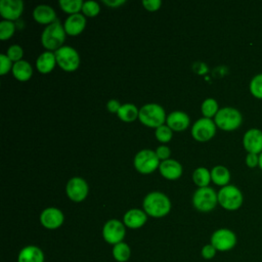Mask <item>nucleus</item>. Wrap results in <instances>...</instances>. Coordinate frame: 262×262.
I'll use <instances>...</instances> for the list:
<instances>
[{
	"instance_id": "obj_30",
	"label": "nucleus",
	"mask_w": 262,
	"mask_h": 262,
	"mask_svg": "<svg viewBox=\"0 0 262 262\" xmlns=\"http://www.w3.org/2000/svg\"><path fill=\"white\" fill-rule=\"evenodd\" d=\"M15 31V25L10 20H1L0 21V39L6 40L9 39Z\"/></svg>"
},
{
	"instance_id": "obj_28",
	"label": "nucleus",
	"mask_w": 262,
	"mask_h": 262,
	"mask_svg": "<svg viewBox=\"0 0 262 262\" xmlns=\"http://www.w3.org/2000/svg\"><path fill=\"white\" fill-rule=\"evenodd\" d=\"M202 114L205 118L211 119L212 117H215L218 113V103L214 98H207L203 101L201 106Z\"/></svg>"
},
{
	"instance_id": "obj_4",
	"label": "nucleus",
	"mask_w": 262,
	"mask_h": 262,
	"mask_svg": "<svg viewBox=\"0 0 262 262\" xmlns=\"http://www.w3.org/2000/svg\"><path fill=\"white\" fill-rule=\"evenodd\" d=\"M214 122L217 127L224 131H231L238 128L243 122V117L239 111L231 106H225L218 111L214 117Z\"/></svg>"
},
{
	"instance_id": "obj_35",
	"label": "nucleus",
	"mask_w": 262,
	"mask_h": 262,
	"mask_svg": "<svg viewBox=\"0 0 262 262\" xmlns=\"http://www.w3.org/2000/svg\"><path fill=\"white\" fill-rule=\"evenodd\" d=\"M12 61L6 54H0V74L5 75L9 72V70H12Z\"/></svg>"
},
{
	"instance_id": "obj_39",
	"label": "nucleus",
	"mask_w": 262,
	"mask_h": 262,
	"mask_svg": "<svg viewBox=\"0 0 262 262\" xmlns=\"http://www.w3.org/2000/svg\"><path fill=\"white\" fill-rule=\"evenodd\" d=\"M246 164L250 168H254L259 165V156L257 154H252L248 152L246 157Z\"/></svg>"
},
{
	"instance_id": "obj_11",
	"label": "nucleus",
	"mask_w": 262,
	"mask_h": 262,
	"mask_svg": "<svg viewBox=\"0 0 262 262\" xmlns=\"http://www.w3.org/2000/svg\"><path fill=\"white\" fill-rule=\"evenodd\" d=\"M216 133V124L209 118H201L191 127V135L198 141H208Z\"/></svg>"
},
{
	"instance_id": "obj_38",
	"label": "nucleus",
	"mask_w": 262,
	"mask_h": 262,
	"mask_svg": "<svg viewBox=\"0 0 262 262\" xmlns=\"http://www.w3.org/2000/svg\"><path fill=\"white\" fill-rule=\"evenodd\" d=\"M156 154H157V156H158V158H159L160 160L165 161V160H168V159H169V157H170V155H171V150H170V148H169L168 146H166V145H160V146L157 147Z\"/></svg>"
},
{
	"instance_id": "obj_7",
	"label": "nucleus",
	"mask_w": 262,
	"mask_h": 262,
	"mask_svg": "<svg viewBox=\"0 0 262 262\" xmlns=\"http://www.w3.org/2000/svg\"><path fill=\"white\" fill-rule=\"evenodd\" d=\"M57 64L67 72L76 71L80 64V56L78 51L71 46H61L54 51Z\"/></svg>"
},
{
	"instance_id": "obj_24",
	"label": "nucleus",
	"mask_w": 262,
	"mask_h": 262,
	"mask_svg": "<svg viewBox=\"0 0 262 262\" xmlns=\"http://www.w3.org/2000/svg\"><path fill=\"white\" fill-rule=\"evenodd\" d=\"M211 179L212 181L220 186H225L230 180V173L229 170L221 165L215 166L211 170Z\"/></svg>"
},
{
	"instance_id": "obj_33",
	"label": "nucleus",
	"mask_w": 262,
	"mask_h": 262,
	"mask_svg": "<svg viewBox=\"0 0 262 262\" xmlns=\"http://www.w3.org/2000/svg\"><path fill=\"white\" fill-rule=\"evenodd\" d=\"M99 10H100L99 4L96 1H92V0L85 1L82 7V12L84 13V15L90 16V17L97 15Z\"/></svg>"
},
{
	"instance_id": "obj_25",
	"label": "nucleus",
	"mask_w": 262,
	"mask_h": 262,
	"mask_svg": "<svg viewBox=\"0 0 262 262\" xmlns=\"http://www.w3.org/2000/svg\"><path fill=\"white\" fill-rule=\"evenodd\" d=\"M118 117L124 122H133L136 118H138L139 111L133 103H125L122 104L119 112L117 113Z\"/></svg>"
},
{
	"instance_id": "obj_6",
	"label": "nucleus",
	"mask_w": 262,
	"mask_h": 262,
	"mask_svg": "<svg viewBox=\"0 0 262 262\" xmlns=\"http://www.w3.org/2000/svg\"><path fill=\"white\" fill-rule=\"evenodd\" d=\"M218 203L216 191L209 186L198 188L192 195L193 207L201 212L212 211Z\"/></svg>"
},
{
	"instance_id": "obj_5",
	"label": "nucleus",
	"mask_w": 262,
	"mask_h": 262,
	"mask_svg": "<svg viewBox=\"0 0 262 262\" xmlns=\"http://www.w3.org/2000/svg\"><path fill=\"white\" fill-rule=\"evenodd\" d=\"M219 205L229 211L237 210L243 205V193L235 185H225L217 193Z\"/></svg>"
},
{
	"instance_id": "obj_2",
	"label": "nucleus",
	"mask_w": 262,
	"mask_h": 262,
	"mask_svg": "<svg viewBox=\"0 0 262 262\" xmlns=\"http://www.w3.org/2000/svg\"><path fill=\"white\" fill-rule=\"evenodd\" d=\"M66 31L63 26L60 25L58 20L48 25L42 35H41V42L42 45L48 49V51L51 50H57L62 46V43L66 39Z\"/></svg>"
},
{
	"instance_id": "obj_40",
	"label": "nucleus",
	"mask_w": 262,
	"mask_h": 262,
	"mask_svg": "<svg viewBox=\"0 0 262 262\" xmlns=\"http://www.w3.org/2000/svg\"><path fill=\"white\" fill-rule=\"evenodd\" d=\"M122 104H120V102L116 99H111L107 101L106 103V108L111 112V113H118L120 107Z\"/></svg>"
},
{
	"instance_id": "obj_12",
	"label": "nucleus",
	"mask_w": 262,
	"mask_h": 262,
	"mask_svg": "<svg viewBox=\"0 0 262 262\" xmlns=\"http://www.w3.org/2000/svg\"><path fill=\"white\" fill-rule=\"evenodd\" d=\"M88 184L81 177L71 178L66 186V192L70 200L74 202H82L88 194Z\"/></svg>"
},
{
	"instance_id": "obj_26",
	"label": "nucleus",
	"mask_w": 262,
	"mask_h": 262,
	"mask_svg": "<svg viewBox=\"0 0 262 262\" xmlns=\"http://www.w3.org/2000/svg\"><path fill=\"white\" fill-rule=\"evenodd\" d=\"M192 180L199 187H206L212 180L211 171L205 167H199L192 173Z\"/></svg>"
},
{
	"instance_id": "obj_21",
	"label": "nucleus",
	"mask_w": 262,
	"mask_h": 262,
	"mask_svg": "<svg viewBox=\"0 0 262 262\" xmlns=\"http://www.w3.org/2000/svg\"><path fill=\"white\" fill-rule=\"evenodd\" d=\"M17 262H44V254L36 246H27L19 251Z\"/></svg>"
},
{
	"instance_id": "obj_8",
	"label": "nucleus",
	"mask_w": 262,
	"mask_h": 262,
	"mask_svg": "<svg viewBox=\"0 0 262 262\" xmlns=\"http://www.w3.org/2000/svg\"><path fill=\"white\" fill-rule=\"evenodd\" d=\"M160 166V159L151 149L139 150L134 157V167L142 174L152 173Z\"/></svg>"
},
{
	"instance_id": "obj_18",
	"label": "nucleus",
	"mask_w": 262,
	"mask_h": 262,
	"mask_svg": "<svg viewBox=\"0 0 262 262\" xmlns=\"http://www.w3.org/2000/svg\"><path fill=\"white\" fill-rule=\"evenodd\" d=\"M146 219L147 214L144 211L140 209H131L125 213L123 223L129 228L136 229L143 226L146 222Z\"/></svg>"
},
{
	"instance_id": "obj_41",
	"label": "nucleus",
	"mask_w": 262,
	"mask_h": 262,
	"mask_svg": "<svg viewBox=\"0 0 262 262\" xmlns=\"http://www.w3.org/2000/svg\"><path fill=\"white\" fill-rule=\"evenodd\" d=\"M105 5H107V6H110V7H118V6H120V5H122V4H124L126 1L125 0H103L102 1Z\"/></svg>"
},
{
	"instance_id": "obj_37",
	"label": "nucleus",
	"mask_w": 262,
	"mask_h": 262,
	"mask_svg": "<svg viewBox=\"0 0 262 262\" xmlns=\"http://www.w3.org/2000/svg\"><path fill=\"white\" fill-rule=\"evenodd\" d=\"M142 4L146 10L156 11L161 7L162 1L161 0H143Z\"/></svg>"
},
{
	"instance_id": "obj_9",
	"label": "nucleus",
	"mask_w": 262,
	"mask_h": 262,
	"mask_svg": "<svg viewBox=\"0 0 262 262\" xmlns=\"http://www.w3.org/2000/svg\"><path fill=\"white\" fill-rule=\"evenodd\" d=\"M237 238L235 233L228 228H219L211 235V245L220 252L232 250L236 245Z\"/></svg>"
},
{
	"instance_id": "obj_22",
	"label": "nucleus",
	"mask_w": 262,
	"mask_h": 262,
	"mask_svg": "<svg viewBox=\"0 0 262 262\" xmlns=\"http://www.w3.org/2000/svg\"><path fill=\"white\" fill-rule=\"evenodd\" d=\"M56 58H55V54L52 51H45L43 53H41L37 60H36V67L37 70L41 73V74H48L50 73L55 64H56Z\"/></svg>"
},
{
	"instance_id": "obj_10",
	"label": "nucleus",
	"mask_w": 262,
	"mask_h": 262,
	"mask_svg": "<svg viewBox=\"0 0 262 262\" xmlns=\"http://www.w3.org/2000/svg\"><path fill=\"white\" fill-rule=\"evenodd\" d=\"M125 233V224L118 219H111L106 221L102 228V236L104 241L114 246L123 241Z\"/></svg>"
},
{
	"instance_id": "obj_29",
	"label": "nucleus",
	"mask_w": 262,
	"mask_h": 262,
	"mask_svg": "<svg viewBox=\"0 0 262 262\" xmlns=\"http://www.w3.org/2000/svg\"><path fill=\"white\" fill-rule=\"evenodd\" d=\"M84 2L82 0H60L59 5L61 9L70 14L79 13L82 10Z\"/></svg>"
},
{
	"instance_id": "obj_42",
	"label": "nucleus",
	"mask_w": 262,
	"mask_h": 262,
	"mask_svg": "<svg viewBox=\"0 0 262 262\" xmlns=\"http://www.w3.org/2000/svg\"><path fill=\"white\" fill-rule=\"evenodd\" d=\"M259 167L262 169V152L259 155Z\"/></svg>"
},
{
	"instance_id": "obj_3",
	"label": "nucleus",
	"mask_w": 262,
	"mask_h": 262,
	"mask_svg": "<svg viewBox=\"0 0 262 262\" xmlns=\"http://www.w3.org/2000/svg\"><path fill=\"white\" fill-rule=\"evenodd\" d=\"M138 118L143 125L156 129L164 125L167 119L165 110L158 103H147L141 106Z\"/></svg>"
},
{
	"instance_id": "obj_1",
	"label": "nucleus",
	"mask_w": 262,
	"mask_h": 262,
	"mask_svg": "<svg viewBox=\"0 0 262 262\" xmlns=\"http://www.w3.org/2000/svg\"><path fill=\"white\" fill-rule=\"evenodd\" d=\"M144 212L156 218L166 216L171 210V202L169 198L160 191H152L145 195L143 199Z\"/></svg>"
},
{
	"instance_id": "obj_17",
	"label": "nucleus",
	"mask_w": 262,
	"mask_h": 262,
	"mask_svg": "<svg viewBox=\"0 0 262 262\" xmlns=\"http://www.w3.org/2000/svg\"><path fill=\"white\" fill-rule=\"evenodd\" d=\"M160 173L162 176L169 180H175L179 178L182 174V166L181 164L173 159H168L162 161L159 166Z\"/></svg>"
},
{
	"instance_id": "obj_16",
	"label": "nucleus",
	"mask_w": 262,
	"mask_h": 262,
	"mask_svg": "<svg viewBox=\"0 0 262 262\" xmlns=\"http://www.w3.org/2000/svg\"><path fill=\"white\" fill-rule=\"evenodd\" d=\"M86 26V18L81 13L70 14L63 24L64 31L68 35L77 36L83 32Z\"/></svg>"
},
{
	"instance_id": "obj_23",
	"label": "nucleus",
	"mask_w": 262,
	"mask_h": 262,
	"mask_svg": "<svg viewBox=\"0 0 262 262\" xmlns=\"http://www.w3.org/2000/svg\"><path fill=\"white\" fill-rule=\"evenodd\" d=\"M12 74L13 77L16 78L18 81L25 82L28 81L33 75V68L27 60H19L13 63L12 67Z\"/></svg>"
},
{
	"instance_id": "obj_36",
	"label": "nucleus",
	"mask_w": 262,
	"mask_h": 262,
	"mask_svg": "<svg viewBox=\"0 0 262 262\" xmlns=\"http://www.w3.org/2000/svg\"><path fill=\"white\" fill-rule=\"evenodd\" d=\"M216 252L217 250L211 245V244H208V245H205L203 248H202V251H201V255L204 259L206 260H210V259H213L216 255Z\"/></svg>"
},
{
	"instance_id": "obj_27",
	"label": "nucleus",
	"mask_w": 262,
	"mask_h": 262,
	"mask_svg": "<svg viewBox=\"0 0 262 262\" xmlns=\"http://www.w3.org/2000/svg\"><path fill=\"white\" fill-rule=\"evenodd\" d=\"M113 257L118 262H126L129 260L131 255V249L126 243H119L113 247Z\"/></svg>"
},
{
	"instance_id": "obj_14",
	"label": "nucleus",
	"mask_w": 262,
	"mask_h": 262,
	"mask_svg": "<svg viewBox=\"0 0 262 262\" xmlns=\"http://www.w3.org/2000/svg\"><path fill=\"white\" fill-rule=\"evenodd\" d=\"M24 10V2L21 0H1L0 14L5 20L17 19Z\"/></svg>"
},
{
	"instance_id": "obj_19",
	"label": "nucleus",
	"mask_w": 262,
	"mask_h": 262,
	"mask_svg": "<svg viewBox=\"0 0 262 262\" xmlns=\"http://www.w3.org/2000/svg\"><path fill=\"white\" fill-rule=\"evenodd\" d=\"M34 19L41 25H50L56 21V14L54 9L46 4H40L33 10Z\"/></svg>"
},
{
	"instance_id": "obj_20",
	"label": "nucleus",
	"mask_w": 262,
	"mask_h": 262,
	"mask_svg": "<svg viewBox=\"0 0 262 262\" xmlns=\"http://www.w3.org/2000/svg\"><path fill=\"white\" fill-rule=\"evenodd\" d=\"M166 122L173 131H183L189 125V117L184 112L175 111L167 116Z\"/></svg>"
},
{
	"instance_id": "obj_32",
	"label": "nucleus",
	"mask_w": 262,
	"mask_h": 262,
	"mask_svg": "<svg viewBox=\"0 0 262 262\" xmlns=\"http://www.w3.org/2000/svg\"><path fill=\"white\" fill-rule=\"evenodd\" d=\"M250 91L255 97L262 98V73L253 77L250 82Z\"/></svg>"
},
{
	"instance_id": "obj_15",
	"label": "nucleus",
	"mask_w": 262,
	"mask_h": 262,
	"mask_svg": "<svg viewBox=\"0 0 262 262\" xmlns=\"http://www.w3.org/2000/svg\"><path fill=\"white\" fill-rule=\"evenodd\" d=\"M63 214L57 208H46L40 215L41 224L47 229H56L63 223Z\"/></svg>"
},
{
	"instance_id": "obj_31",
	"label": "nucleus",
	"mask_w": 262,
	"mask_h": 262,
	"mask_svg": "<svg viewBox=\"0 0 262 262\" xmlns=\"http://www.w3.org/2000/svg\"><path fill=\"white\" fill-rule=\"evenodd\" d=\"M173 130L168 125H162L156 129V137L159 141L166 143L172 139Z\"/></svg>"
},
{
	"instance_id": "obj_34",
	"label": "nucleus",
	"mask_w": 262,
	"mask_h": 262,
	"mask_svg": "<svg viewBox=\"0 0 262 262\" xmlns=\"http://www.w3.org/2000/svg\"><path fill=\"white\" fill-rule=\"evenodd\" d=\"M6 55L11 59V61H19L21 60V57L24 55V50L23 48L19 46V45H11L8 49H7V52H6Z\"/></svg>"
},
{
	"instance_id": "obj_13",
	"label": "nucleus",
	"mask_w": 262,
	"mask_h": 262,
	"mask_svg": "<svg viewBox=\"0 0 262 262\" xmlns=\"http://www.w3.org/2000/svg\"><path fill=\"white\" fill-rule=\"evenodd\" d=\"M243 144L248 152H262V131L257 128H251L246 131L243 138Z\"/></svg>"
}]
</instances>
